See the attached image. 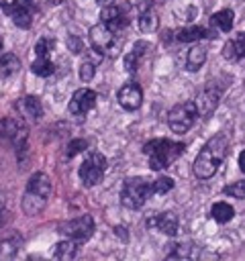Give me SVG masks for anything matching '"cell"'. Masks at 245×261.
Masks as SVG:
<instances>
[{
  "mask_svg": "<svg viewBox=\"0 0 245 261\" xmlns=\"http://www.w3.org/2000/svg\"><path fill=\"white\" fill-rule=\"evenodd\" d=\"M151 194V184L143 177H131L125 181L120 190V202L127 208H139L145 204V200Z\"/></svg>",
  "mask_w": 245,
  "mask_h": 261,
  "instance_id": "7a4b0ae2",
  "label": "cell"
},
{
  "mask_svg": "<svg viewBox=\"0 0 245 261\" xmlns=\"http://www.w3.org/2000/svg\"><path fill=\"white\" fill-rule=\"evenodd\" d=\"M84 149H88V141L86 139H74V141L67 143V157H76Z\"/></svg>",
  "mask_w": 245,
  "mask_h": 261,
  "instance_id": "4dcf8cb0",
  "label": "cell"
},
{
  "mask_svg": "<svg viewBox=\"0 0 245 261\" xmlns=\"http://www.w3.org/2000/svg\"><path fill=\"white\" fill-rule=\"evenodd\" d=\"M0 6H4V0H0Z\"/></svg>",
  "mask_w": 245,
  "mask_h": 261,
  "instance_id": "b9f144b4",
  "label": "cell"
},
{
  "mask_svg": "<svg viewBox=\"0 0 245 261\" xmlns=\"http://www.w3.org/2000/svg\"><path fill=\"white\" fill-rule=\"evenodd\" d=\"M223 57L229 61H239L245 57V33H237L235 39L227 41L223 47Z\"/></svg>",
  "mask_w": 245,
  "mask_h": 261,
  "instance_id": "9a60e30c",
  "label": "cell"
},
{
  "mask_svg": "<svg viewBox=\"0 0 245 261\" xmlns=\"http://www.w3.org/2000/svg\"><path fill=\"white\" fill-rule=\"evenodd\" d=\"M67 49L71 53H82V39L76 37V35H69L67 37Z\"/></svg>",
  "mask_w": 245,
  "mask_h": 261,
  "instance_id": "d590c367",
  "label": "cell"
},
{
  "mask_svg": "<svg viewBox=\"0 0 245 261\" xmlns=\"http://www.w3.org/2000/svg\"><path fill=\"white\" fill-rule=\"evenodd\" d=\"M27 126L22 120H16V118H0V139L16 149H22L24 143H27Z\"/></svg>",
  "mask_w": 245,
  "mask_h": 261,
  "instance_id": "8992f818",
  "label": "cell"
},
{
  "mask_svg": "<svg viewBox=\"0 0 245 261\" xmlns=\"http://www.w3.org/2000/svg\"><path fill=\"white\" fill-rule=\"evenodd\" d=\"M174 188V179L172 177H159L151 184V194H167Z\"/></svg>",
  "mask_w": 245,
  "mask_h": 261,
  "instance_id": "83f0119b",
  "label": "cell"
},
{
  "mask_svg": "<svg viewBox=\"0 0 245 261\" xmlns=\"http://www.w3.org/2000/svg\"><path fill=\"white\" fill-rule=\"evenodd\" d=\"M210 214H212V218H214L216 222L223 224V222H229V220L233 218L235 210H233V206L227 204V202H214L212 208H210Z\"/></svg>",
  "mask_w": 245,
  "mask_h": 261,
  "instance_id": "7402d4cb",
  "label": "cell"
},
{
  "mask_svg": "<svg viewBox=\"0 0 245 261\" xmlns=\"http://www.w3.org/2000/svg\"><path fill=\"white\" fill-rule=\"evenodd\" d=\"M116 98H118V104L125 110H137L141 106V102H143V92L135 82H129L118 90Z\"/></svg>",
  "mask_w": 245,
  "mask_h": 261,
  "instance_id": "30bf717a",
  "label": "cell"
},
{
  "mask_svg": "<svg viewBox=\"0 0 245 261\" xmlns=\"http://www.w3.org/2000/svg\"><path fill=\"white\" fill-rule=\"evenodd\" d=\"M206 35H208V31L202 29V27H186V29H180L176 33V39L180 43H194V41H198V39H202Z\"/></svg>",
  "mask_w": 245,
  "mask_h": 261,
  "instance_id": "ffe728a7",
  "label": "cell"
},
{
  "mask_svg": "<svg viewBox=\"0 0 245 261\" xmlns=\"http://www.w3.org/2000/svg\"><path fill=\"white\" fill-rule=\"evenodd\" d=\"M157 24H159V20H157V14L155 12L145 10V12L139 14V29L143 33H153L157 29Z\"/></svg>",
  "mask_w": 245,
  "mask_h": 261,
  "instance_id": "4316f807",
  "label": "cell"
},
{
  "mask_svg": "<svg viewBox=\"0 0 245 261\" xmlns=\"http://www.w3.org/2000/svg\"><path fill=\"white\" fill-rule=\"evenodd\" d=\"M80 77H82V82H90L94 77V63L92 61H84L80 65Z\"/></svg>",
  "mask_w": 245,
  "mask_h": 261,
  "instance_id": "836d02e7",
  "label": "cell"
},
{
  "mask_svg": "<svg viewBox=\"0 0 245 261\" xmlns=\"http://www.w3.org/2000/svg\"><path fill=\"white\" fill-rule=\"evenodd\" d=\"M96 2H98L100 6H110V4L114 2V0H96Z\"/></svg>",
  "mask_w": 245,
  "mask_h": 261,
  "instance_id": "ab89813d",
  "label": "cell"
},
{
  "mask_svg": "<svg viewBox=\"0 0 245 261\" xmlns=\"http://www.w3.org/2000/svg\"><path fill=\"white\" fill-rule=\"evenodd\" d=\"M90 43H92L94 51L108 53V55H116L120 45H122V41L116 37V33L110 31L104 22H100V24L90 29Z\"/></svg>",
  "mask_w": 245,
  "mask_h": 261,
  "instance_id": "3957f363",
  "label": "cell"
},
{
  "mask_svg": "<svg viewBox=\"0 0 245 261\" xmlns=\"http://www.w3.org/2000/svg\"><path fill=\"white\" fill-rule=\"evenodd\" d=\"M198 112H196V104L194 102H184V104H178L169 110L167 114V124L174 133H186L194 120H196Z\"/></svg>",
  "mask_w": 245,
  "mask_h": 261,
  "instance_id": "5b68a950",
  "label": "cell"
},
{
  "mask_svg": "<svg viewBox=\"0 0 245 261\" xmlns=\"http://www.w3.org/2000/svg\"><path fill=\"white\" fill-rule=\"evenodd\" d=\"M2 214H4V212H0V226H2V218H4V216H2Z\"/></svg>",
  "mask_w": 245,
  "mask_h": 261,
  "instance_id": "60d3db41",
  "label": "cell"
},
{
  "mask_svg": "<svg viewBox=\"0 0 245 261\" xmlns=\"http://www.w3.org/2000/svg\"><path fill=\"white\" fill-rule=\"evenodd\" d=\"M206 61V49L202 45H194L190 51H188V57H186V69L190 71H198Z\"/></svg>",
  "mask_w": 245,
  "mask_h": 261,
  "instance_id": "2e32d148",
  "label": "cell"
},
{
  "mask_svg": "<svg viewBox=\"0 0 245 261\" xmlns=\"http://www.w3.org/2000/svg\"><path fill=\"white\" fill-rule=\"evenodd\" d=\"M114 230H116V237H120L122 241H127V239H129V234H127V228H125V226H116Z\"/></svg>",
  "mask_w": 245,
  "mask_h": 261,
  "instance_id": "74e56055",
  "label": "cell"
},
{
  "mask_svg": "<svg viewBox=\"0 0 245 261\" xmlns=\"http://www.w3.org/2000/svg\"><path fill=\"white\" fill-rule=\"evenodd\" d=\"M20 247V237L18 234H10L6 239L0 241V259H12L18 253Z\"/></svg>",
  "mask_w": 245,
  "mask_h": 261,
  "instance_id": "ac0fdd59",
  "label": "cell"
},
{
  "mask_svg": "<svg viewBox=\"0 0 245 261\" xmlns=\"http://www.w3.org/2000/svg\"><path fill=\"white\" fill-rule=\"evenodd\" d=\"M24 194H31V196H37V198H45L47 200L49 194H51V179H49V175L43 173V171L33 173L29 177V181H27V192Z\"/></svg>",
  "mask_w": 245,
  "mask_h": 261,
  "instance_id": "8fae6325",
  "label": "cell"
},
{
  "mask_svg": "<svg viewBox=\"0 0 245 261\" xmlns=\"http://www.w3.org/2000/svg\"><path fill=\"white\" fill-rule=\"evenodd\" d=\"M225 194H227V196H233V198H237V200H245V179H239V181L227 186V188H225Z\"/></svg>",
  "mask_w": 245,
  "mask_h": 261,
  "instance_id": "f1b7e54d",
  "label": "cell"
},
{
  "mask_svg": "<svg viewBox=\"0 0 245 261\" xmlns=\"http://www.w3.org/2000/svg\"><path fill=\"white\" fill-rule=\"evenodd\" d=\"M14 106L29 120H41V116H43V106H41V100L37 96H22L16 100Z\"/></svg>",
  "mask_w": 245,
  "mask_h": 261,
  "instance_id": "7c38bea8",
  "label": "cell"
},
{
  "mask_svg": "<svg viewBox=\"0 0 245 261\" xmlns=\"http://www.w3.org/2000/svg\"><path fill=\"white\" fill-rule=\"evenodd\" d=\"M149 47H151L149 43H145V41H139V43H135V45H133V53H135L137 57H141V55H143V53H145Z\"/></svg>",
  "mask_w": 245,
  "mask_h": 261,
  "instance_id": "8d00e7d4",
  "label": "cell"
},
{
  "mask_svg": "<svg viewBox=\"0 0 245 261\" xmlns=\"http://www.w3.org/2000/svg\"><path fill=\"white\" fill-rule=\"evenodd\" d=\"M45 198H37V196H31V194H24L22 196V202H20V206H22V212L24 214H29V216H35V214H39L43 208H45Z\"/></svg>",
  "mask_w": 245,
  "mask_h": 261,
  "instance_id": "44dd1931",
  "label": "cell"
},
{
  "mask_svg": "<svg viewBox=\"0 0 245 261\" xmlns=\"http://www.w3.org/2000/svg\"><path fill=\"white\" fill-rule=\"evenodd\" d=\"M106 157L98 151H92L84 163L80 165V179L84 181V186H96L102 181L104 171H106Z\"/></svg>",
  "mask_w": 245,
  "mask_h": 261,
  "instance_id": "277c9868",
  "label": "cell"
},
{
  "mask_svg": "<svg viewBox=\"0 0 245 261\" xmlns=\"http://www.w3.org/2000/svg\"><path fill=\"white\" fill-rule=\"evenodd\" d=\"M149 226L161 230L163 234H176L178 232V216L174 212H161V214L149 218Z\"/></svg>",
  "mask_w": 245,
  "mask_h": 261,
  "instance_id": "5bb4252c",
  "label": "cell"
},
{
  "mask_svg": "<svg viewBox=\"0 0 245 261\" xmlns=\"http://www.w3.org/2000/svg\"><path fill=\"white\" fill-rule=\"evenodd\" d=\"M143 151L149 157V167L159 171V169H165L172 161H176L184 153V143H176L169 139H155V141H149L143 147Z\"/></svg>",
  "mask_w": 245,
  "mask_h": 261,
  "instance_id": "6da1fadb",
  "label": "cell"
},
{
  "mask_svg": "<svg viewBox=\"0 0 245 261\" xmlns=\"http://www.w3.org/2000/svg\"><path fill=\"white\" fill-rule=\"evenodd\" d=\"M239 165H241V171H245V149L239 153Z\"/></svg>",
  "mask_w": 245,
  "mask_h": 261,
  "instance_id": "f35d334b",
  "label": "cell"
},
{
  "mask_svg": "<svg viewBox=\"0 0 245 261\" xmlns=\"http://www.w3.org/2000/svg\"><path fill=\"white\" fill-rule=\"evenodd\" d=\"M0 49H2V37H0Z\"/></svg>",
  "mask_w": 245,
  "mask_h": 261,
  "instance_id": "7bdbcfd3",
  "label": "cell"
},
{
  "mask_svg": "<svg viewBox=\"0 0 245 261\" xmlns=\"http://www.w3.org/2000/svg\"><path fill=\"white\" fill-rule=\"evenodd\" d=\"M18 67H20V61H18L16 55L6 53V55L0 57V77H8V75L16 73Z\"/></svg>",
  "mask_w": 245,
  "mask_h": 261,
  "instance_id": "603a6c76",
  "label": "cell"
},
{
  "mask_svg": "<svg viewBox=\"0 0 245 261\" xmlns=\"http://www.w3.org/2000/svg\"><path fill=\"white\" fill-rule=\"evenodd\" d=\"M51 47H53V41H49V39H39L37 45H35V53H37L39 57H47V53L51 51Z\"/></svg>",
  "mask_w": 245,
  "mask_h": 261,
  "instance_id": "d6a6232c",
  "label": "cell"
},
{
  "mask_svg": "<svg viewBox=\"0 0 245 261\" xmlns=\"http://www.w3.org/2000/svg\"><path fill=\"white\" fill-rule=\"evenodd\" d=\"M31 69H33V73H35V75L47 77V75H51V73L55 71V65H53L47 57H37V59L31 63Z\"/></svg>",
  "mask_w": 245,
  "mask_h": 261,
  "instance_id": "484cf974",
  "label": "cell"
},
{
  "mask_svg": "<svg viewBox=\"0 0 245 261\" xmlns=\"http://www.w3.org/2000/svg\"><path fill=\"white\" fill-rule=\"evenodd\" d=\"M10 18L20 29H29L33 24V12H14V14H10Z\"/></svg>",
  "mask_w": 245,
  "mask_h": 261,
  "instance_id": "f546056e",
  "label": "cell"
},
{
  "mask_svg": "<svg viewBox=\"0 0 245 261\" xmlns=\"http://www.w3.org/2000/svg\"><path fill=\"white\" fill-rule=\"evenodd\" d=\"M169 247H172V251H169L167 257H172V259H186V257H190V245H169Z\"/></svg>",
  "mask_w": 245,
  "mask_h": 261,
  "instance_id": "1f68e13d",
  "label": "cell"
},
{
  "mask_svg": "<svg viewBox=\"0 0 245 261\" xmlns=\"http://www.w3.org/2000/svg\"><path fill=\"white\" fill-rule=\"evenodd\" d=\"M206 149H208L218 161H223V157H225V153H227V139H225L223 135H214V137L206 143Z\"/></svg>",
  "mask_w": 245,
  "mask_h": 261,
  "instance_id": "cb8c5ba5",
  "label": "cell"
},
{
  "mask_svg": "<svg viewBox=\"0 0 245 261\" xmlns=\"http://www.w3.org/2000/svg\"><path fill=\"white\" fill-rule=\"evenodd\" d=\"M61 232L67 234L71 241L76 243H82V241H88L94 232V218L90 214H82L74 220H67L61 224Z\"/></svg>",
  "mask_w": 245,
  "mask_h": 261,
  "instance_id": "52a82bcc",
  "label": "cell"
},
{
  "mask_svg": "<svg viewBox=\"0 0 245 261\" xmlns=\"http://www.w3.org/2000/svg\"><path fill=\"white\" fill-rule=\"evenodd\" d=\"M233 10L231 8H225V10H218V12H214L212 14V24L218 29V31H223V33H229L231 29H233Z\"/></svg>",
  "mask_w": 245,
  "mask_h": 261,
  "instance_id": "d6986e66",
  "label": "cell"
},
{
  "mask_svg": "<svg viewBox=\"0 0 245 261\" xmlns=\"http://www.w3.org/2000/svg\"><path fill=\"white\" fill-rule=\"evenodd\" d=\"M96 104V92L94 90H88V88H80L74 92L69 104H67V110L74 114V116H82L86 114L88 110H92Z\"/></svg>",
  "mask_w": 245,
  "mask_h": 261,
  "instance_id": "ba28073f",
  "label": "cell"
},
{
  "mask_svg": "<svg viewBox=\"0 0 245 261\" xmlns=\"http://www.w3.org/2000/svg\"><path fill=\"white\" fill-rule=\"evenodd\" d=\"M216 165H218V159L204 147L198 155H196V159H194V175L198 177V179H208V177H212L214 175V171H216Z\"/></svg>",
  "mask_w": 245,
  "mask_h": 261,
  "instance_id": "9c48e42d",
  "label": "cell"
},
{
  "mask_svg": "<svg viewBox=\"0 0 245 261\" xmlns=\"http://www.w3.org/2000/svg\"><path fill=\"white\" fill-rule=\"evenodd\" d=\"M76 255H78V245H76V241H71V239L57 243L55 249H53V257H55V259L67 261V259H74Z\"/></svg>",
  "mask_w": 245,
  "mask_h": 261,
  "instance_id": "e0dca14e",
  "label": "cell"
},
{
  "mask_svg": "<svg viewBox=\"0 0 245 261\" xmlns=\"http://www.w3.org/2000/svg\"><path fill=\"white\" fill-rule=\"evenodd\" d=\"M196 104V112H198V116H210L214 110H216V106H218V92L216 90H204L200 96H198V100L194 102Z\"/></svg>",
  "mask_w": 245,
  "mask_h": 261,
  "instance_id": "4fadbf2b",
  "label": "cell"
},
{
  "mask_svg": "<svg viewBox=\"0 0 245 261\" xmlns=\"http://www.w3.org/2000/svg\"><path fill=\"white\" fill-rule=\"evenodd\" d=\"M2 8L8 16L14 14V12H33L35 10V0H12V2L4 4Z\"/></svg>",
  "mask_w": 245,
  "mask_h": 261,
  "instance_id": "d4e9b609",
  "label": "cell"
},
{
  "mask_svg": "<svg viewBox=\"0 0 245 261\" xmlns=\"http://www.w3.org/2000/svg\"><path fill=\"white\" fill-rule=\"evenodd\" d=\"M122 61H125V69H127L129 73H133V71L137 69V61H139V57L131 51V53H127V55H125V59H122Z\"/></svg>",
  "mask_w": 245,
  "mask_h": 261,
  "instance_id": "e575fe53",
  "label": "cell"
}]
</instances>
